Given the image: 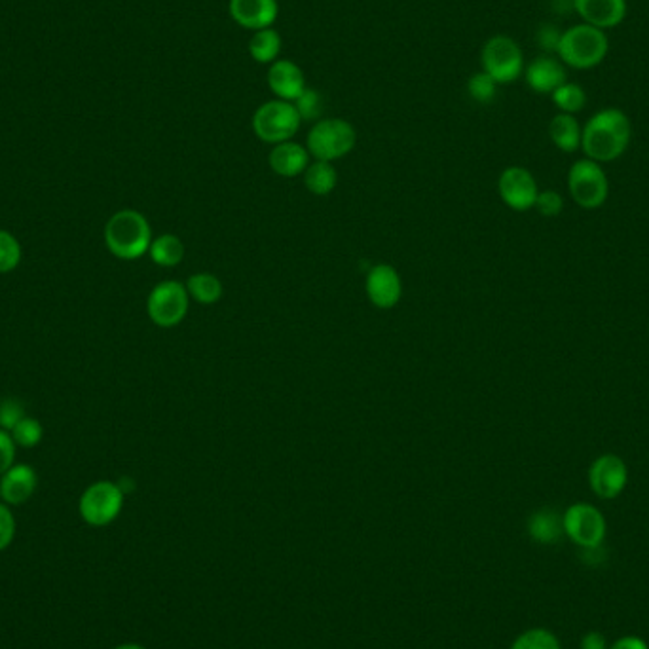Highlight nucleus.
Returning <instances> with one entry per match:
<instances>
[{
    "label": "nucleus",
    "instance_id": "12",
    "mask_svg": "<svg viewBox=\"0 0 649 649\" xmlns=\"http://www.w3.org/2000/svg\"><path fill=\"white\" fill-rule=\"evenodd\" d=\"M629 481L625 462L615 454H604L594 460L589 469V483L594 494L602 500L617 498Z\"/></svg>",
    "mask_w": 649,
    "mask_h": 649
},
{
    "label": "nucleus",
    "instance_id": "6",
    "mask_svg": "<svg viewBox=\"0 0 649 649\" xmlns=\"http://www.w3.org/2000/svg\"><path fill=\"white\" fill-rule=\"evenodd\" d=\"M481 63L486 75L498 84H511L524 75V56L519 44L511 37L496 35L488 38L481 52Z\"/></svg>",
    "mask_w": 649,
    "mask_h": 649
},
{
    "label": "nucleus",
    "instance_id": "18",
    "mask_svg": "<svg viewBox=\"0 0 649 649\" xmlns=\"http://www.w3.org/2000/svg\"><path fill=\"white\" fill-rule=\"evenodd\" d=\"M37 473L29 465H12L0 477V498L8 505H21L37 490Z\"/></svg>",
    "mask_w": 649,
    "mask_h": 649
},
{
    "label": "nucleus",
    "instance_id": "28",
    "mask_svg": "<svg viewBox=\"0 0 649 649\" xmlns=\"http://www.w3.org/2000/svg\"><path fill=\"white\" fill-rule=\"evenodd\" d=\"M511 649H560V642L551 631L532 629L520 634Z\"/></svg>",
    "mask_w": 649,
    "mask_h": 649
},
{
    "label": "nucleus",
    "instance_id": "19",
    "mask_svg": "<svg viewBox=\"0 0 649 649\" xmlns=\"http://www.w3.org/2000/svg\"><path fill=\"white\" fill-rule=\"evenodd\" d=\"M268 164L279 177L293 179L298 175H304L306 167L310 166V152L300 143L285 141L274 145V149L268 156Z\"/></svg>",
    "mask_w": 649,
    "mask_h": 649
},
{
    "label": "nucleus",
    "instance_id": "38",
    "mask_svg": "<svg viewBox=\"0 0 649 649\" xmlns=\"http://www.w3.org/2000/svg\"><path fill=\"white\" fill-rule=\"evenodd\" d=\"M610 649H649L648 644L642 638L636 636H625L621 640H617Z\"/></svg>",
    "mask_w": 649,
    "mask_h": 649
},
{
    "label": "nucleus",
    "instance_id": "31",
    "mask_svg": "<svg viewBox=\"0 0 649 649\" xmlns=\"http://www.w3.org/2000/svg\"><path fill=\"white\" fill-rule=\"evenodd\" d=\"M297 107L298 114L304 120H317L321 114V95L314 88H306L300 93L297 101L293 103Z\"/></svg>",
    "mask_w": 649,
    "mask_h": 649
},
{
    "label": "nucleus",
    "instance_id": "37",
    "mask_svg": "<svg viewBox=\"0 0 649 649\" xmlns=\"http://www.w3.org/2000/svg\"><path fill=\"white\" fill-rule=\"evenodd\" d=\"M581 649H608L606 638L600 632H587L581 640Z\"/></svg>",
    "mask_w": 649,
    "mask_h": 649
},
{
    "label": "nucleus",
    "instance_id": "10",
    "mask_svg": "<svg viewBox=\"0 0 649 649\" xmlns=\"http://www.w3.org/2000/svg\"><path fill=\"white\" fill-rule=\"evenodd\" d=\"M564 534L583 549L602 545L606 538V519L589 503H575L562 517Z\"/></svg>",
    "mask_w": 649,
    "mask_h": 649
},
{
    "label": "nucleus",
    "instance_id": "15",
    "mask_svg": "<svg viewBox=\"0 0 649 649\" xmlns=\"http://www.w3.org/2000/svg\"><path fill=\"white\" fill-rule=\"evenodd\" d=\"M266 82L270 92L274 93L276 99L295 103L300 93L304 92L306 86V76L302 69L298 67L295 61L291 59H278L268 67Z\"/></svg>",
    "mask_w": 649,
    "mask_h": 649
},
{
    "label": "nucleus",
    "instance_id": "8",
    "mask_svg": "<svg viewBox=\"0 0 649 649\" xmlns=\"http://www.w3.org/2000/svg\"><path fill=\"white\" fill-rule=\"evenodd\" d=\"M568 188L575 200V204L585 209H596L606 202L610 185L604 169L598 166L589 158L577 160L574 166L570 167L568 175Z\"/></svg>",
    "mask_w": 649,
    "mask_h": 649
},
{
    "label": "nucleus",
    "instance_id": "24",
    "mask_svg": "<svg viewBox=\"0 0 649 649\" xmlns=\"http://www.w3.org/2000/svg\"><path fill=\"white\" fill-rule=\"evenodd\" d=\"M304 185L316 196H327L338 185V173L331 162L316 160L304 171Z\"/></svg>",
    "mask_w": 649,
    "mask_h": 649
},
{
    "label": "nucleus",
    "instance_id": "29",
    "mask_svg": "<svg viewBox=\"0 0 649 649\" xmlns=\"http://www.w3.org/2000/svg\"><path fill=\"white\" fill-rule=\"evenodd\" d=\"M21 260V245L8 230H0V274L18 268Z\"/></svg>",
    "mask_w": 649,
    "mask_h": 649
},
{
    "label": "nucleus",
    "instance_id": "5",
    "mask_svg": "<svg viewBox=\"0 0 649 649\" xmlns=\"http://www.w3.org/2000/svg\"><path fill=\"white\" fill-rule=\"evenodd\" d=\"M253 131L260 141L279 145L285 141H293L302 124L297 107L289 101L272 99L262 103L253 114Z\"/></svg>",
    "mask_w": 649,
    "mask_h": 649
},
{
    "label": "nucleus",
    "instance_id": "34",
    "mask_svg": "<svg viewBox=\"0 0 649 649\" xmlns=\"http://www.w3.org/2000/svg\"><path fill=\"white\" fill-rule=\"evenodd\" d=\"M562 205H564V202H562L558 192L545 190V192H539L534 207H538V211L543 217H557L558 213L562 211Z\"/></svg>",
    "mask_w": 649,
    "mask_h": 649
},
{
    "label": "nucleus",
    "instance_id": "23",
    "mask_svg": "<svg viewBox=\"0 0 649 649\" xmlns=\"http://www.w3.org/2000/svg\"><path fill=\"white\" fill-rule=\"evenodd\" d=\"M149 255L154 264L162 268H175L185 259V243L173 234H162L150 243Z\"/></svg>",
    "mask_w": 649,
    "mask_h": 649
},
{
    "label": "nucleus",
    "instance_id": "7",
    "mask_svg": "<svg viewBox=\"0 0 649 649\" xmlns=\"http://www.w3.org/2000/svg\"><path fill=\"white\" fill-rule=\"evenodd\" d=\"M190 295L181 281H162L150 291L147 312L154 325L162 329L177 327L188 314Z\"/></svg>",
    "mask_w": 649,
    "mask_h": 649
},
{
    "label": "nucleus",
    "instance_id": "36",
    "mask_svg": "<svg viewBox=\"0 0 649 649\" xmlns=\"http://www.w3.org/2000/svg\"><path fill=\"white\" fill-rule=\"evenodd\" d=\"M560 35H562V33H558L557 27H553V25H545V27H541L538 33L539 46H541L545 52H555V54H557Z\"/></svg>",
    "mask_w": 649,
    "mask_h": 649
},
{
    "label": "nucleus",
    "instance_id": "20",
    "mask_svg": "<svg viewBox=\"0 0 649 649\" xmlns=\"http://www.w3.org/2000/svg\"><path fill=\"white\" fill-rule=\"evenodd\" d=\"M530 536L543 545H553L564 534V524L553 509H541L528 520Z\"/></svg>",
    "mask_w": 649,
    "mask_h": 649
},
{
    "label": "nucleus",
    "instance_id": "13",
    "mask_svg": "<svg viewBox=\"0 0 649 649\" xmlns=\"http://www.w3.org/2000/svg\"><path fill=\"white\" fill-rule=\"evenodd\" d=\"M365 291L372 304L380 310H391L403 297V281L399 272L386 262L374 264L365 281Z\"/></svg>",
    "mask_w": 649,
    "mask_h": 649
},
{
    "label": "nucleus",
    "instance_id": "21",
    "mask_svg": "<svg viewBox=\"0 0 649 649\" xmlns=\"http://www.w3.org/2000/svg\"><path fill=\"white\" fill-rule=\"evenodd\" d=\"M581 128L574 114H557L549 124V135L555 147L564 152H574L581 147Z\"/></svg>",
    "mask_w": 649,
    "mask_h": 649
},
{
    "label": "nucleus",
    "instance_id": "27",
    "mask_svg": "<svg viewBox=\"0 0 649 649\" xmlns=\"http://www.w3.org/2000/svg\"><path fill=\"white\" fill-rule=\"evenodd\" d=\"M467 92L471 95L473 101L481 103V105H488L496 99L498 93V82L490 75H486L484 71L475 73L469 78L467 82Z\"/></svg>",
    "mask_w": 649,
    "mask_h": 649
},
{
    "label": "nucleus",
    "instance_id": "39",
    "mask_svg": "<svg viewBox=\"0 0 649 649\" xmlns=\"http://www.w3.org/2000/svg\"><path fill=\"white\" fill-rule=\"evenodd\" d=\"M114 649H145L143 646H139V644H122V646H118V648Z\"/></svg>",
    "mask_w": 649,
    "mask_h": 649
},
{
    "label": "nucleus",
    "instance_id": "30",
    "mask_svg": "<svg viewBox=\"0 0 649 649\" xmlns=\"http://www.w3.org/2000/svg\"><path fill=\"white\" fill-rule=\"evenodd\" d=\"M10 435H12L16 445L23 446V448H33L42 439V426L35 418L25 416L18 426L10 431Z\"/></svg>",
    "mask_w": 649,
    "mask_h": 649
},
{
    "label": "nucleus",
    "instance_id": "4",
    "mask_svg": "<svg viewBox=\"0 0 649 649\" xmlns=\"http://www.w3.org/2000/svg\"><path fill=\"white\" fill-rule=\"evenodd\" d=\"M357 143V131L348 120L342 118H323L312 126L306 139V149L310 156L321 162L340 160L348 156Z\"/></svg>",
    "mask_w": 649,
    "mask_h": 649
},
{
    "label": "nucleus",
    "instance_id": "33",
    "mask_svg": "<svg viewBox=\"0 0 649 649\" xmlns=\"http://www.w3.org/2000/svg\"><path fill=\"white\" fill-rule=\"evenodd\" d=\"M16 536V519L12 511L0 503V551L8 549Z\"/></svg>",
    "mask_w": 649,
    "mask_h": 649
},
{
    "label": "nucleus",
    "instance_id": "26",
    "mask_svg": "<svg viewBox=\"0 0 649 649\" xmlns=\"http://www.w3.org/2000/svg\"><path fill=\"white\" fill-rule=\"evenodd\" d=\"M553 103L557 105L564 114H575L583 111L587 105V93L574 82H564L560 88L551 93Z\"/></svg>",
    "mask_w": 649,
    "mask_h": 649
},
{
    "label": "nucleus",
    "instance_id": "2",
    "mask_svg": "<svg viewBox=\"0 0 649 649\" xmlns=\"http://www.w3.org/2000/svg\"><path fill=\"white\" fill-rule=\"evenodd\" d=\"M105 243L118 259H141L149 253L152 243L149 221L135 209H122L114 213L105 226Z\"/></svg>",
    "mask_w": 649,
    "mask_h": 649
},
{
    "label": "nucleus",
    "instance_id": "11",
    "mask_svg": "<svg viewBox=\"0 0 649 649\" xmlns=\"http://www.w3.org/2000/svg\"><path fill=\"white\" fill-rule=\"evenodd\" d=\"M503 204L515 211H528L538 200V185L534 175L524 167H507L498 181Z\"/></svg>",
    "mask_w": 649,
    "mask_h": 649
},
{
    "label": "nucleus",
    "instance_id": "16",
    "mask_svg": "<svg viewBox=\"0 0 649 649\" xmlns=\"http://www.w3.org/2000/svg\"><path fill=\"white\" fill-rule=\"evenodd\" d=\"M575 12L583 23L596 29H613L627 18V0H574Z\"/></svg>",
    "mask_w": 649,
    "mask_h": 649
},
{
    "label": "nucleus",
    "instance_id": "17",
    "mask_svg": "<svg viewBox=\"0 0 649 649\" xmlns=\"http://www.w3.org/2000/svg\"><path fill=\"white\" fill-rule=\"evenodd\" d=\"M526 84L536 93H551L560 88L566 80L564 63L553 56H539L524 67Z\"/></svg>",
    "mask_w": 649,
    "mask_h": 649
},
{
    "label": "nucleus",
    "instance_id": "9",
    "mask_svg": "<svg viewBox=\"0 0 649 649\" xmlns=\"http://www.w3.org/2000/svg\"><path fill=\"white\" fill-rule=\"evenodd\" d=\"M124 507L122 488L111 481H99L84 490L80 498V515L90 526H107Z\"/></svg>",
    "mask_w": 649,
    "mask_h": 649
},
{
    "label": "nucleus",
    "instance_id": "35",
    "mask_svg": "<svg viewBox=\"0 0 649 649\" xmlns=\"http://www.w3.org/2000/svg\"><path fill=\"white\" fill-rule=\"evenodd\" d=\"M16 460V443L12 435L0 429V477L14 465Z\"/></svg>",
    "mask_w": 649,
    "mask_h": 649
},
{
    "label": "nucleus",
    "instance_id": "25",
    "mask_svg": "<svg viewBox=\"0 0 649 649\" xmlns=\"http://www.w3.org/2000/svg\"><path fill=\"white\" fill-rule=\"evenodd\" d=\"M186 289L190 298L200 304H215L223 298V283L221 279L207 272H200L190 276L186 281Z\"/></svg>",
    "mask_w": 649,
    "mask_h": 649
},
{
    "label": "nucleus",
    "instance_id": "3",
    "mask_svg": "<svg viewBox=\"0 0 649 649\" xmlns=\"http://www.w3.org/2000/svg\"><path fill=\"white\" fill-rule=\"evenodd\" d=\"M610 50L606 31L581 23L566 29L558 40L557 57L568 67L587 71L598 67Z\"/></svg>",
    "mask_w": 649,
    "mask_h": 649
},
{
    "label": "nucleus",
    "instance_id": "32",
    "mask_svg": "<svg viewBox=\"0 0 649 649\" xmlns=\"http://www.w3.org/2000/svg\"><path fill=\"white\" fill-rule=\"evenodd\" d=\"M25 418V410L18 399H2L0 401V429L12 431Z\"/></svg>",
    "mask_w": 649,
    "mask_h": 649
},
{
    "label": "nucleus",
    "instance_id": "1",
    "mask_svg": "<svg viewBox=\"0 0 649 649\" xmlns=\"http://www.w3.org/2000/svg\"><path fill=\"white\" fill-rule=\"evenodd\" d=\"M631 120L619 109L596 112L581 131V149L593 162H613L631 143Z\"/></svg>",
    "mask_w": 649,
    "mask_h": 649
},
{
    "label": "nucleus",
    "instance_id": "22",
    "mask_svg": "<svg viewBox=\"0 0 649 649\" xmlns=\"http://www.w3.org/2000/svg\"><path fill=\"white\" fill-rule=\"evenodd\" d=\"M281 35L274 27L255 31L249 40V56L253 57L260 65H272L278 61L281 54Z\"/></svg>",
    "mask_w": 649,
    "mask_h": 649
},
{
    "label": "nucleus",
    "instance_id": "14",
    "mask_svg": "<svg viewBox=\"0 0 649 649\" xmlns=\"http://www.w3.org/2000/svg\"><path fill=\"white\" fill-rule=\"evenodd\" d=\"M228 14L242 29L251 33L270 29L278 21V0H230Z\"/></svg>",
    "mask_w": 649,
    "mask_h": 649
}]
</instances>
